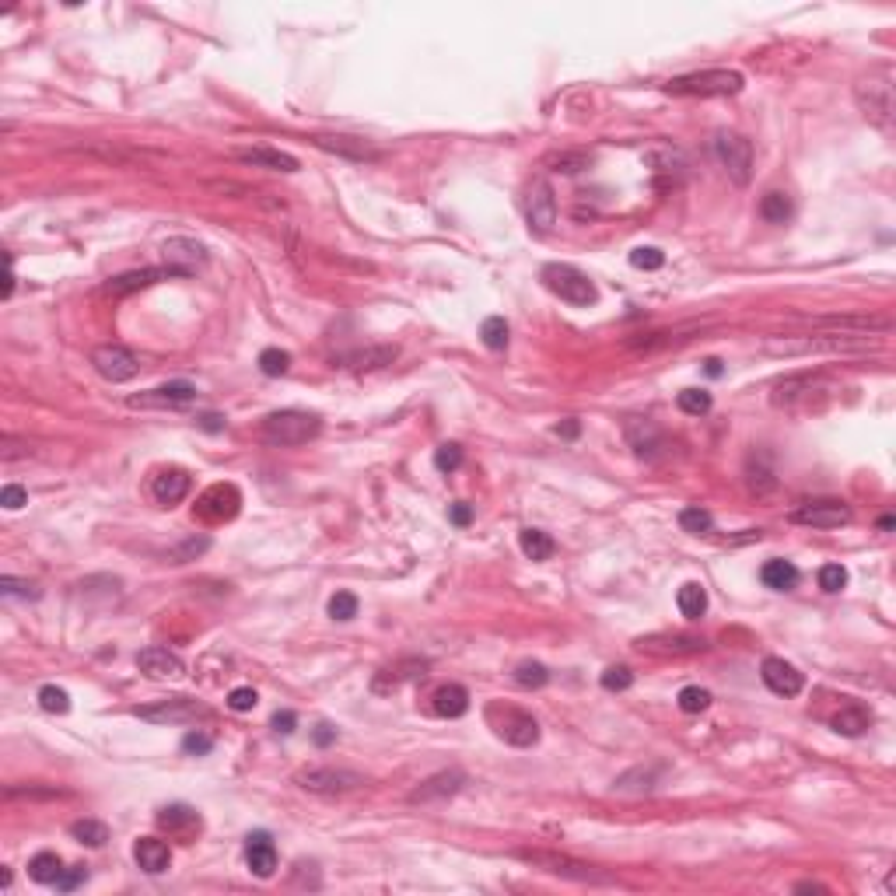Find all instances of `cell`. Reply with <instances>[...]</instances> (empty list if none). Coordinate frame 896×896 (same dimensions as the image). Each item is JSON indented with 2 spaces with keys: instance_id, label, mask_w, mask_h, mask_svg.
<instances>
[{
  "instance_id": "51",
  "label": "cell",
  "mask_w": 896,
  "mask_h": 896,
  "mask_svg": "<svg viewBox=\"0 0 896 896\" xmlns=\"http://www.w3.org/2000/svg\"><path fill=\"white\" fill-rule=\"evenodd\" d=\"M435 466H438V473H455L462 466V448L455 445V442L442 445L435 452Z\"/></svg>"
},
{
  "instance_id": "1",
  "label": "cell",
  "mask_w": 896,
  "mask_h": 896,
  "mask_svg": "<svg viewBox=\"0 0 896 896\" xmlns=\"http://www.w3.org/2000/svg\"><path fill=\"white\" fill-rule=\"evenodd\" d=\"M319 431H323V420H319L316 413H308V410H277V413H270V417L263 420V428H260L263 442L280 445V448L305 445V442H312Z\"/></svg>"
},
{
  "instance_id": "13",
  "label": "cell",
  "mask_w": 896,
  "mask_h": 896,
  "mask_svg": "<svg viewBox=\"0 0 896 896\" xmlns=\"http://www.w3.org/2000/svg\"><path fill=\"white\" fill-rule=\"evenodd\" d=\"M525 218H529V228L536 235H547L554 224H557V196L550 189L547 179H536L532 189H529V200H525Z\"/></svg>"
},
{
  "instance_id": "19",
  "label": "cell",
  "mask_w": 896,
  "mask_h": 896,
  "mask_svg": "<svg viewBox=\"0 0 896 896\" xmlns=\"http://www.w3.org/2000/svg\"><path fill=\"white\" fill-rule=\"evenodd\" d=\"M637 648L655 652V655H693V652H704L708 641L697 634H652V637H641Z\"/></svg>"
},
{
  "instance_id": "16",
  "label": "cell",
  "mask_w": 896,
  "mask_h": 896,
  "mask_svg": "<svg viewBox=\"0 0 896 896\" xmlns=\"http://www.w3.org/2000/svg\"><path fill=\"white\" fill-rule=\"evenodd\" d=\"M462 784H466V774H462V771H442V774H435V778L417 784V788L410 791V802H413V805L445 802V798H452V795L462 791Z\"/></svg>"
},
{
  "instance_id": "46",
  "label": "cell",
  "mask_w": 896,
  "mask_h": 896,
  "mask_svg": "<svg viewBox=\"0 0 896 896\" xmlns=\"http://www.w3.org/2000/svg\"><path fill=\"white\" fill-rule=\"evenodd\" d=\"M676 403H679V410L683 413H690V417H700V413H708L711 410V392L704 389H683L676 396Z\"/></svg>"
},
{
  "instance_id": "17",
  "label": "cell",
  "mask_w": 896,
  "mask_h": 896,
  "mask_svg": "<svg viewBox=\"0 0 896 896\" xmlns=\"http://www.w3.org/2000/svg\"><path fill=\"white\" fill-rule=\"evenodd\" d=\"M760 676H764L767 690L778 693V697H798V693H802V683H805L802 672L795 669L791 662H784V659H764Z\"/></svg>"
},
{
  "instance_id": "18",
  "label": "cell",
  "mask_w": 896,
  "mask_h": 896,
  "mask_svg": "<svg viewBox=\"0 0 896 896\" xmlns=\"http://www.w3.org/2000/svg\"><path fill=\"white\" fill-rule=\"evenodd\" d=\"M627 442H630L637 459H659L666 452V435L652 420H641V417L627 420Z\"/></svg>"
},
{
  "instance_id": "43",
  "label": "cell",
  "mask_w": 896,
  "mask_h": 896,
  "mask_svg": "<svg viewBox=\"0 0 896 896\" xmlns=\"http://www.w3.org/2000/svg\"><path fill=\"white\" fill-rule=\"evenodd\" d=\"M547 679H550V672L543 662H518L515 666V683L525 690H540V686H547Z\"/></svg>"
},
{
  "instance_id": "4",
  "label": "cell",
  "mask_w": 896,
  "mask_h": 896,
  "mask_svg": "<svg viewBox=\"0 0 896 896\" xmlns=\"http://www.w3.org/2000/svg\"><path fill=\"white\" fill-rule=\"evenodd\" d=\"M543 284L557 294L560 301L578 305V308L596 305V298H599L596 284L585 277L578 267H567V263H550V267H543Z\"/></svg>"
},
{
  "instance_id": "52",
  "label": "cell",
  "mask_w": 896,
  "mask_h": 896,
  "mask_svg": "<svg viewBox=\"0 0 896 896\" xmlns=\"http://www.w3.org/2000/svg\"><path fill=\"white\" fill-rule=\"evenodd\" d=\"M844 585H847V571H844L840 564L820 567V588H823V592H840Z\"/></svg>"
},
{
  "instance_id": "44",
  "label": "cell",
  "mask_w": 896,
  "mask_h": 896,
  "mask_svg": "<svg viewBox=\"0 0 896 896\" xmlns=\"http://www.w3.org/2000/svg\"><path fill=\"white\" fill-rule=\"evenodd\" d=\"M287 368H291V354H287V350H280V347H267V350L260 354V372H263V375L280 379V375H287Z\"/></svg>"
},
{
  "instance_id": "10",
  "label": "cell",
  "mask_w": 896,
  "mask_h": 896,
  "mask_svg": "<svg viewBox=\"0 0 896 896\" xmlns=\"http://www.w3.org/2000/svg\"><path fill=\"white\" fill-rule=\"evenodd\" d=\"M791 522L809 525V529H840L851 522V508L837 498H820V501H805L795 508Z\"/></svg>"
},
{
  "instance_id": "6",
  "label": "cell",
  "mask_w": 896,
  "mask_h": 896,
  "mask_svg": "<svg viewBox=\"0 0 896 896\" xmlns=\"http://www.w3.org/2000/svg\"><path fill=\"white\" fill-rule=\"evenodd\" d=\"M854 102H858V109L865 112L868 123L890 130V123H893V84H890V77H865V81H858L854 84Z\"/></svg>"
},
{
  "instance_id": "59",
  "label": "cell",
  "mask_w": 896,
  "mask_h": 896,
  "mask_svg": "<svg viewBox=\"0 0 896 896\" xmlns=\"http://www.w3.org/2000/svg\"><path fill=\"white\" fill-rule=\"evenodd\" d=\"M448 518L455 522V525H469V518H473V508L469 504H452V511H448Z\"/></svg>"
},
{
  "instance_id": "55",
  "label": "cell",
  "mask_w": 896,
  "mask_h": 896,
  "mask_svg": "<svg viewBox=\"0 0 896 896\" xmlns=\"http://www.w3.org/2000/svg\"><path fill=\"white\" fill-rule=\"evenodd\" d=\"M84 879H88V868H84V865L63 868V876L56 879V890H60V893H74V890H77V886H81Z\"/></svg>"
},
{
  "instance_id": "58",
  "label": "cell",
  "mask_w": 896,
  "mask_h": 896,
  "mask_svg": "<svg viewBox=\"0 0 896 896\" xmlns=\"http://www.w3.org/2000/svg\"><path fill=\"white\" fill-rule=\"evenodd\" d=\"M294 725H298L294 711H277V715H274V728H277L280 735H291V732H294Z\"/></svg>"
},
{
  "instance_id": "40",
  "label": "cell",
  "mask_w": 896,
  "mask_h": 896,
  "mask_svg": "<svg viewBox=\"0 0 896 896\" xmlns=\"http://www.w3.org/2000/svg\"><path fill=\"white\" fill-rule=\"evenodd\" d=\"M659 774H662V767H637V771H627L620 781H616V791H652L655 784H659Z\"/></svg>"
},
{
  "instance_id": "21",
  "label": "cell",
  "mask_w": 896,
  "mask_h": 896,
  "mask_svg": "<svg viewBox=\"0 0 896 896\" xmlns=\"http://www.w3.org/2000/svg\"><path fill=\"white\" fill-rule=\"evenodd\" d=\"M196 399V386L193 382H168V386H158L151 392H140V396H130V406H140V410H151V406H182Z\"/></svg>"
},
{
  "instance_id": "36",
  "label": "cell",
  "mask_w": 896,
  "mask_h": 896,
  "mask_svg": "<svg viewBox=\"0 0 896 896\" xmlns=\"http://www.w3.org/2000/svg\"><path fill=\"white\" fill-rule=\"evenodd\" d=\"M676 603H679V613L686 616V620H700V616L708 613V592H704L697 581H686V585L679 588Z\"/></svg>"
},
{
  "instance_id": "8",
  "label": "cell",
  "mask_w": 896,
  "mask_h": 896,
  "mask_svg": "<svg viewBox=\"0 0 896 896\" xmlns=\"http://www.w3.org/2000/svg\"><path fill=\"white\" fill-rule=\"evenodd\" d=\"M715 158L722 162L728 179L735 186H749L753 179V144L739 133H718L715 137Z\"/></svg>"
},
{
  "instance_id": "24",
  "label": "cell",
  "mask_w": 896,
  "mask_h": 896,
  "mask_svg": "<svg viewBox=\"0 0 896 896\" xmlns=\"http://www.w3.org/2000/svg\"><path fill=\"white\" fill-rule=\"evenodd\" d=\"M316 148L340 155V158H350V162H379L382 158V151L361 137H316Z\"/></svg>"
},
{
  "instance_id": "12",
  "label": "cell",
  "mask_w": 896,
  "mask_h": 896,
  "mask_svg": "<svg viewBox=\"0 0 896 896\" xmlns=\"http://www.w3.org/2000/svg\"><path fill=\"white\" fill-rule=\"evenodd\" d=\"M158 830L168 834L172 840H182V844H193L204 830V816L193 809V805H165L158 812Z\"/></svg>"
},
{
  "instance_id": "22",
  "label": "cell",
  "mask_w": 896,
  "mask_h": 896,
  "mask_svg": "<svg viewBox=\"0 0 896 896\" xmlns=\"http://www.w3.org/2000/svg\"><path fill=\"white\" fill-rule=\"evenodd\" d=\"M235 158L242 165L252 168H270V172H298V158L287 155V151H277V148H267V144H256V148H235Z\"/></svg>"
},
{
  "instance_id": "27",
  "label": "cell",
  "mask_w": 896,
  "mask_h": 896,
  "mask_svg": "<svg viewBox=\"0 0 896 896\" xmlns=\"http://www.w3.org/2000/svg\"><path fill=\"white\" fill-rule=\"evenodd\" d=\"M133 858L148 876H162L172 868V847L158 837H140L133 844Z\"/></svg>"
},
{
  "instance_id": "33",
  "label": "cell",
  "mask_w": 896,
  "mask_h": 896,
  "mask_svg": "<svg viewBox=\"0 0 896 896\" xmlns=\"http://www.w3.org/2000/svg\"><path fill=\"white\" fill-rule=\"evenodd\" d=\"M795 214V204H791V196L781 193V189H771V193H764L760 196V218L767 224H784L788 218Z\"/></svg>"
},
{
  "instance_id": "26",
  "label": "cell",
  "mask_w": 896,
  "mask_h": 896,
  "mask_svg": "<svg viewBox=\"0 0 896 896\" xmlns=\"http://www.w3.org/2000/svg\"><path fill=\"white\" fill-rule=\"evenodd\" d=\"M424 672H428V662H424V659H399L396 666H386V669L375 676L372 690H375V693H392V690H399L406 679H420Z\"/></svg>"
},
{
  "instance_id": "11",
  "label": "cell",
  "mask_w": 896,
  "mask_h": 896,
  "mask_svg": "<svg viewBox=\"0 0 896 896\" xmlns=\"http://www.w3.org/2000/svg\"><path fill=\"white\" fill-rule=\"evenodd\" d=\"M298 784L305 791H316V795H343V791L361 788L364 778L357 771H343V767H312V771L298 774Z\"/></svg>"
},
{
  "instance_id": "29",
  "label": "cell",
  "mask_w": 896,
  "mask_h": 896,
  "mask_svg": "<svg viewBox=\"0 0 896 896\" xmlns=\"http://www.w3.org/2000/svg\"><path fill=\"white\" fill-rule=\"evenodd\" d=\"M469 711V690L459 683H448L435 690V715L442 718H462Z\"/></svg>"
},
{
  "instance_id": "60",
  "label": "cell",
  "mask_w": 896,
  "mask_h": 896,
  "mask_svg": "<svg viewBox=\"0 0 896 896\" xmlns=\"http://www.w3.org/2000/svg\"><path fill=\"white\" fill-rule=\"evenodd\" d=\"M312 739H316V746H330V742H336V728L330 722H323V725H316Z\"/></svg>"
},
{
  "instance_id": "50",
  "label": "cell",
  "mask_w": 896,
  "mask_h": 896,
  "mask_svg": "<svg viewBox=\"0 0 896 896\" xmlns=\"http://www.w3.org/2000/svg\"><path fill=\"white\" fill-rule=\"evenodd\" d=\"M330 616L340 620V623L354 620V616H357V596H350V592H336L333 599H330Z\"/></svg>"
},
{
  "instance_id": "3",
  "label": "cell",
  "mask_w": 896,
  "mask_h": 896,
  "mask_svg": "<svg viewBox=\"0 0 896 896\" xmlns=\"http://www.w3.org/2000/svg\"><path fill=\"white\" fill-rule=\"evenodd\" d=\"M518 861L532 865V868H543L550 876H560V879H574V883H610V876L596 872L588 861H578L571 854H557V851H543V847H522L515 851Z\"/></svg>"
},
{
  "instance_id": "39",
  "label": "cell",
  "mask_w": 896,
  "mask_h": 896,
  "mask_svg": "<svg viewBox=\"0 0 896 896\" xmlns=\"http://www.w3.org/2000/svg\"><path fill=\"white\" fill-rule=\"evenodd\" d=\"M70 837L77 840V844H88V847H102L109 840V827L99 823V820H77L70 827Z\"/></svg>"
},
{
  "instance_id": "7",
  "label": "cell",
  "mask_w": 896,
  "mask_h": 896,
  "mask_svg": "<svg viewBox=\"0 0 896 896\" xmlns=\"http://www.w3.org/2000/svg\"><path fill=\"white\" fill-rule=\"evenodd\" d=\"M140 722H151V725H189L196 718H211V711L189 697H165V700H155V704H144L133 711Z\"/></svg>"
},
{
  "instance_id": "2",
  "label": "cell",
  "mask_w": 896,
  "mask_h": 896,
  "mask_svg": "<svg viewBox=\"0 0 896 896\" xmlns=\"http://www.w3.org/2000/svg\"><path fill=\"white\" fill-rule=\"evenodd\" d=\"M742 84L746 77L739 70H697V74L672 77L666 92L679 99H718V95H739Z\"/></svg>"
},
{
  "instance_id": "56",
  "label": "cell",
  "mask_w": 896,
  "mask_h": 896,
  "mask_svg": "<svg viewBox=\"0 0 896 896\" xmlns=\"http://www.w3.org/2000/svg\"><path fill=\"white\" fill-rule=\"evenodd\" d=\"M182 749H186V753L204 756V753H211V749H214V739H211V735H204V732H189V735L182 739Z\"/></svg>"
},
{
  "instance_id": "14",
  "label": "cell",
  "mask_w": 896,
  "mask_h": 896,
  "mask_svg": "<svg viewBox=\"0 0 896 896\" xmlns=\"http://www.w3.org/2000/svg\"><path fill=\"white\" fill-rule=\"evenodd\" d=\"M162 256H165V270H172L175 277H189L207 263V249L193 238H168L162 245Z\"/></svg>"
},
{
  "instance_id": "25",
  "label": "cell",
  "mask_w": 896,
  "mask_h": 896,
  "mask_svg": "<svg viewBox=\"0 0 896 896\" xmlns=\"http://www.w3.org/2000/svg\"><path fill=\"white\" fill-rule=\"evenodd\" d=\"M189 473L186 469H162L155 480H151V494H155V501L158 504H165V508H172V504H179L186 494H189Z\"/></svg>"
},
{
  "instance_id": "5",
  "label": "cell",
  "mask_w": 896,
  "mask_h": 896,
  "mask_svg": "<svg viewBox=\"0 0 896 896\" xmlns=\"http://www.w3.org/2000/svg\"><path fill=\"white\" fill-rule=\"evenodd\" d=\"M487 722L498 732V739H504L508 746L525 749V746H536V742H540V722H536L532 715L518 711V708H501V704H494V708H487Z\"/></svg>"
},
{
  "instance_id": "28",
  "label": "cell",
  "mask_w": 896,
  "mask_h": 896,
  "mask_svg": "<svg viewBox=\"0 0 896 896\" xmlns=\"http://www.w3.org/2000/svg\"><path fill=\"white\" fill-rule=\"evenodd\" d=\"M162 277H175V274H172V270H130V274H119V277L106 280L102 294H106V298H126V294H133V291H144V287L158 284Z\"/></svg>"
},
{
  "instance_id": "61",
  "label": "cell",
  "mask_w": 896,
  "mask_h": 896,
  "mask_svg": "<svg viewBox=\"0 0 896 896\" xmlns=\"http://www.w3.org/2000/svg\"><path fill=\"white\" fill-rule=\"evenodd\" d=\"M196 424L204 431H224V417H218V413H204V417H196Z\"/></svg>"
},
{
  "instance_id": "37",
  "label": "cell",
  "mask_w": 896,
  "mask_h": 896,
  "mask_svg": "<svg viewBox=\"0 0 896 896\" xmlns=\"http://www.w3.org/2000/svg\"><path fill=\"white\" fill-rule=\"evenodd\" d=\"M518 547H522V554L529 560H550V554H554V540L543 529H525L518 536Z\"/></svg>"
},
{
  "instance_id": "32",
  "label": "cell",
  "mask_w": 896,
  "mask_h": 896,
  "mask_svg": "<svg viewBox=\"0 0 896 896\" xmlns=\"http://www.w3.org/2000/svg\"><path fill=\"white\" fill-rule=\"evenodd\" d=\"M834 732L840 735H861L865 728L872 725V711L868 708H861V704H847V708H840L837 715H834Z\"/></svg>"
},
{
  "instance_id": "31",
  "label": "cell",
  "mask_w": 896,
  "mask_h": 896,
  "mask_svg": "<svg viewBox=\"0 0 896 896\" xmlns=\"http://www.w3.org/2000/svg\"><path fill=\"white\" fill-rule=\"evenodd\" d=\"M760 581L767 588H774V592H791L798 585V567L791 560H767L760 567Z\"/></svg>"
},
{
  "instance_id": "45",
  "label": "cell",
  "mask_w": 896,
  "mask_h": 896,
  "mask_svg": "<svg viewBox=\"0 0 896 896\" xmlns=\"http://www.w3.org/2000/svg\"><path fill=\"white\" fill-rule=\"evenodd\" d=\"M676 700H679V711H686V715H700V711L711 708V693L700 690V686H683Z\"/></svg>"
},
{
  "instance_id": "63",
  "label": "cell",
  "mask_w": 896,
  "mask_h": 896,
  "mask_svg": "<svg viewBox=\"0 0 896 896\" xmlns=\"http://www.w3.org/2000/svg\"><path fill=\"white\" fill-rule=\"evenodd\" d=\"M708 375H711V379H718V375H722V361H718V357H711V361H708Z\"/></svg>"
},
{
  "instance_id": "15",
  "label": "cell",
  "mask_w": 896,
  "mask_h": 896,
  "mask_svg": "<svg viewBox=\"0 0 896 896\" xmlns=\"http://www.w3.org/2000/svg\"><path fill=\"white\" fill-rule=\"evenodd\" d=\"M238 504H242V494H238L231 484H214V487H207L204 498L196 501V515H200L204 522H228V518H235Z\"/></svg>"
},
{
  "instance_id": "30",
  "label": "cell",
  "mask_w": 896,
  "mask_h": 896,
  "mask_svg": "<svg viewBox=\"0 0 896 896\" xmlns=\"http://www.w3.org/2000/svg\"><path fill=\"white\" fill-rule=\"evenodd\" d=\"M644 165L652 168L655 175H683L686 158H683V151H679V148H672V144H659V148L644 151Z\"/></svg>"
},
{
  "instance_id": "9",
  "label": "cell",
  "mask_w": 896,
  "mask_h": 896,
  "mask_svg": "<svg viewBox=\"0 0 896 896\" xmlns=\"http://www.w3.org/2000/svg\"><path fill=\"white\" fill-rule=\"evenodd\" d=\"M92 364H95V372H99L106 382H112V386L130 382V379L140 372L137 354H133V350H126V347H119V343H109V347L92 350Z\"/></svg>"
},
{
  "instance_id": "34",
  "label": "cell",
  "mask_w": 896,
  "mask_h": 896,
  "mask_svg": "<svg viewBox=\"0 0 896 896\" xmlns=\"http://www.w3.org/2000/svg\"><path fill=\"white\" fill-rule=\"evenodd\" d=\"M28 876H32L36 883H43V886H56V879L63 876L60 854H53V851H39V854L28 861Z\"/></svg>"
},
{
  "instance_id": "57",
  "label": "cell",
  "mask_w": 896,
  "mask_h": 896,
  "mask_svg": "<svg viewBox=\"0 0 896 896\" xmlns=\"http://www.w3.org/2000/svg\"><path fill=\"white\" fill-rule=\"evenodd\" d=\"M0 504H4L7 511H18L21 504H28V494H25V487H18V484H7V487L0 491Z\"/></svg>"
},
{
  "instance_id": "53",
  "label": "cell",
  "mask_w": 896,
  "mask_h": 896,
  "mask_svg": "<svg viewBox=\"0 0 896 896\" xmlns=\"http://www.w3.org/2000/svg\"><path fill=\"white\" fill-rule=\"evenodd\" d=\"M0 592L18 596V599H39V588L32 581H21V578H0Z\"/></svg>"
},
{
  "instance_id": "62",
  "label": "cell",
  "mask_w": 896,
  "mask_h": 896,
  "mask_svg": "<svg viewBox=\"0 0 896 896\" xmlns=\"http://www.w3.org/2000/svg\"><path fill=\"white\" fill-rule=\"evenodd\" d=\"M557 435H564V438H574V435H578V420H567L564 428H557Z\"/></svg>"
},
{
  "instance_id": "23",
  "label": "cell",
  "mask_w": 896,
  "mask_h": 896,
  "mask_svg": "<svg viewBox=\"0 0 896 896\" xmlns=\"http://www.w3.org/2000/svg\"><path fill=\"white\" fill-rule=\"evenodd\" d=\"M137 669L144 676H151V679H179L186 666L168 648H144V652H137Z\"/></svg>"
},
{
  "instance_id": "47",
  "label": "cell",
  "mask_w": 896,
  "mask_h": 896,
  "mask_svg": "<svg viewBox=\"0 0 896 896\" xmlns=\"http://www.w3.org/2000/svg\"><path fill=\"white\" fill-rule=\"evenodd\" d=\"M39 704H43V711H50V715H67V711H70V693H67L63 686H43V690H39Z\"/></svg>"
},
{
  "instance_id": "20",
  "label": "cell",
  "mask_w": 896,
  "mask_h": 896,
  "mask_svg": "<svg viewBox=\"0 0 896 896\" xmlns=\"http://www.w3.org/2000/svg\"><path fill=\"white\" fill-rule=\"evenodd\" d=\"M245 865L260 879H270L277 872V847H274L270 834H249L245 837Z\"/></svg>"
},
{
  "instance_id": "54",
  "label": "cell",
  "mask_w": 896,
  "mask_h": 896,
  "mask_svg": "<svg viewBox=\"0 0 896 896\" xmlns=\"http://www.w3.org/2000/svg\"><path fill=\"white\" fill-rule=\"evenodd\" d=\"M256 700H260V697H256L252 686H238V690L228 693V708H231V711H252Z\"/></svg>"
},
{
  "instance_id": "48",
  "label": "cell",
  "mask_w": 896,
  "mask_h": 896,
  "mask_svg": "<svg viewBox=\"0 0 896 896\" xmlns=\"http://www.w3.org/2000/svg\"><path fill=\"white\" fill-rule=\"evenodd\" d=\"M662 263H666V252L655 245H641L630 252V267H637V270H662Z\"/></svg>"
},
{
  "instance_id": "35",
  "label": "cell",
  "mask_w": 896,
  "mask_h": 896,
  "mask_svg": "<svg viewBox=\"0 0 896 896\" xmlns=\"http://www.w3.org/2000/svg\"><path fill=\"white\" fill-rule=\"evenodd\" d=\"M547 172H557V175H578L581 168L592 165V155L588 151H554L543 158Z\"/></svg>"
},
{
  "instance_id": "41",
  "label": "cell",
  "mask_w": 896,
  "mask_h": 896,
  "mask_svg": "<svg viewBox=\"0 0 896 896\" xmlns=\"http://www.w3.org/2000/svg\"><path fill=\"white\" fill-rule=\"evenodd\" d=\"M679 525H683V532H690V536H708V532L715 529V518H711V511H704V508H683V511H679Z\"/></svg>"
},
{
  "instance_id": "42",
  "label": "cell",
  "mask_w": 896,
  "mask_h": 896,
  "mask_svg": "<svg viewBox=\"0 0 896 896\" xmlns=\"http://www.w3.org/2000/svg\"><path fill=\"white\" fill-rule=\"evenodd\" d=\"M480 340H484L487 350H504L508 340H511V330H508V323H504L501 316H491V319H484V326H480Z\"/></svg>"
},
{
  "instance_id": "38",
  "label": "cell",
  "mask_w": 896,
  "mask_h": 896,
  "mask_svg": "<svg viewBox=\"0 0 896 896\" xmlns=\"http://www.w3.org/2000/svg\"><path fill=\"white\" fill-rule=\"evenodd\" d=\"M396 347H375V350H361V354H350L347 361H350V368L354 372H372V368H386L396 361Z\"/></svg>"
},
{
  "instance_id": "49",
  "label": "cell",
  "mask_w": 896,
  "mask_h": 896,
  "mask_svg": "<svg viewBox=\"0 0 896 896\" xmlns=\"http://www.w3.org/2000/svg\"><path fill=\"white\" fill-rule=\"evenodd\" d=\"M603 690H610V693H620V690H630L634 686V672L627 669V666H610V669L603 672Z\"/></svg>"
}]
</instances>
